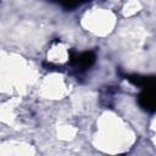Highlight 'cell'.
<instances>
[{"instance_id":"cell-1","label":"cell","mask_w":156,"mask_h":156,"mask_svg":"<svg viewBox=\"0 0 156 156\" xmlns=\"http://www.w3.org/2000/svg\"><path fill=\"white\" fill-rule=\"evenodd\" d=\"M139 102L147 111L156 110V80H152V83L145 87V90L139 96Z\"/></svg>"}]
</instances>
